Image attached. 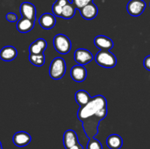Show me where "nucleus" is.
I'll return each instance as SVG.
<instances>
[{"label":"nucleus","mask_w":150,"mask_h":149,"mask_svg":"<svg viewBox=\"0 0 150 149\" xmlns=\"http://www.w3.org/2000/svg\"><path fill=\"white\" fill-rule=\"evenodd\" d=\"M104 108H107L106 99L102 95H97L92 98L90 102L83 107H80L78 111V118L81 121L98 113Z\"/></svg>","instance_id":"f257e3e1"},{"label":"nucleus","mask_w":150,"mask_h":149,"mask_svg":"<svg viewBox=\"0 0 150 149\" xmlns=\"http://www.w3.org/2000/svg\"><path fill=\"white\" fill-rule=\"evenodd\" d=\"M66 72V63L62 58H55L50 64L49 74L54 80H59Z\"/></svg>","instance_id":"f03ea898"},{"label":"nucleus","mask_w":150,"mask_h":149,"mask_svg":"<svg viewBox=\"0 0 150 149\" xmlns=\"http://www.w3.org/2000/svg\"><path fill=\"white\" fill-rule=\"evenodd\" d=\"M95 61L98 65L105 68H113L117 63V57L110 51H100L95 56Z\"/></svg>","instance_id":"7ed1b4c3"},{"label":"nucleus","mask_w":150,"mask_h":149,"mask_svg":"<svg viewBox=\"0 0 150 149\" xmlns=\"http://www.w3.org/2000/svg\"><path fill=\"white\" fill-rule=\"evenodd\" d=\"M54 46L58 53L61 54H67L71 50L72 44L70 39L66 35L59 34L54 38Z\"/></svg>","instance_id":"20e7f679"},{"label":"nucleus","mask_w":150,"mask_h":149,"mask_svg":"<svg viewBox=\"0 0 150 149\" xmlns=\"http://www.w3.org/2000/svg\"><path fill=\"white\" fill-rule=\"evenodd\" d=\"M146 8V3L143 0H130L127 5L129 14L133 17L141 15Z\"/></svg>","instance_id":"39448f33"},{"label":"nucleus","mask_w":150,"mask_h":149,"mask_svg":"<svg viewBox=\"0 0 150 149\" xmlns=\"http://www.w3.org/2000/svg\"><path fill=\"white\" fill-rule=\"evenodd\" d=\"M74 59L80 65L87 64L93 59V56L92 53L86 49L79 48L74 53Z\"/></svg>","instance_id":"423d86ee"},{"label":"nucleus","mask_w":150,"mask_h":149,"mask_svg":"<svg viewBox=\"0 0 150 149\" xmlns=\"http://www.w3.org/2000/svg\"><path fill=\"white\" fill-rule=\"evenodd\" d=\"M20 12L22 17L29 19L32 21L36 20V8L30 2H23L21 4Z\"/></svg>","instance_id":"0eeeda50"},{"label":"nucleus","mask_w":150,"mask_h":149,"mask_svg":"<svg viewBox=\"0 0 150 149\" xmlns=\"http://www.w3.org/2000/svg\"><path fill=\"white\" fill-rule=\"evenodd\" d=\"M94 43L100 51H109L114 47L112 39L104 35H98L94 39Z\"/></svg>","instance_id":"6e6552de"},{"label":"nucleus","mask_w":150,"mask_h":149,"mask_svg":"<svg viewBox=\"0 0 150 149\" xmlns=\"http://www.w3.org/2000/svg\"><path fill=\"white\" fill-rule=\"evenodd\" d=\"M32 140L30 134L26 131H18L13 135V142L18 147H24L30 143Z\"/></svg>","instance_id":"1a4fd4ad"},{"label":"nucleus","mask_w":150,"mask_h":149,"mask_svg":"<svg viewBox=\"0 0 150 149\" xmlns=\"http://www.w3.org/2000/svg\"><path fill=\"white\" fill-rule=\"evenodd\" d=\"M86 70L83 65H76L72 67L70 70V75L74 81L81 83L84 81L86 77Z\"/></svg>","instance_id":"9d476101"},{"label":"nucleus","mask_w":150,"mask_h":149,"mask_svg":"<svg viewBox=\"0 0 150 149\" xmlns=\"http://www.w3.org/2000/svg\"><path fill=\"white\" fill-rule=\"evenodd\" d=\"M79 139L77 134L73 129H68L64 133L63 135V144L65 149H69L75 145L78 144Z\"/></svg>","instance_id":"9b49d317"},{"label":"nucleus","mask_w":150,"mask_h":149,"mask_svg":"<svg viewBox=\"0 0 150 149\" xmlns=\"http://www.w3.org/2000/svg\"><path fill=\"white\" fill-rule=\"evenodd\" d=\"M39 23L42 29L46 30L52 29L56 24L55 15L51 13H44L39 18Z\"/></svg>","instance_id":"f8f14e48"},{"label":"nucleus","mask_w":150,"mask_h":149,"mask_svg":"<svg viewBox=\"0 0 150 149\" xmlns=\"http://www.w3.org/2000/svg\"><path fill=\"white\" fill-rule=\"evenodd\" d=\"M79 11L83 18L86 20H92L95 18L98 15V7L93 2H92L79 10Z\"/></svg>","instance_id":"ddd939ff"},{"label":"nucleus","mask_w":150,"mask_h":149,"mask_svg":"<svg viewBox=\"0 0 150 149\" xmlns=\"http://www.w3.org/2000/svg\"><path fill=\"white\" fill-rule=\"evenodd\" d=\"M47 48V42L43 38H39L29 46V54L43 53Z\"/></svg>","instance_id":"4468645a"},{"label":"nucleus","mask_w":150,"mask_h":149,"mask_svg":"<svg viewBox=\"0 0 150 149\" xmlns=\"http://www.w3.org/2000/svg\"><path fill=\"white\" fill-rule=\"evenodd\" d=\"M18 51L13 46H5L0 51V58L4 61H10L16 58Z\"/></svg>","instance_id":"2eb2a0df"},{"label":"nucleus","mask_w":150,"mask_h":149,"mask_svg":"<svg viewBox=\"0 0 150 149\" xmlns=\"http://www.w3.org/2000/svg\"><path fill=\"white\" fill-rule=\"evenodd\" d=\"M34 26H35V22L23 17L18 21L17 25H16L18 31L21 33H26V32H30L33 29Z\"/></svg>","instance_id":"dca6fc26"},{"label":"nucleus","mask_w":150,"mask_h":149,"mask_svg":"<svg viewBox=\"0 0 150 149\" xmlns=\"http://www.w3.org/2000/svg\"><path fill=\"white\" fill-rule=\"evenodd\" d=\"M106 144L110 149H120L123 145V140L118 134H113L108 137Z\"/></svg>","instance_id":"f3484780"},{"label":"nucleus","mask_w":150,"mask_h":149,"mask_svg":"<svg viewBox=\"0 0 150 149\" xmlns=\"http://www.w3.org/2000/svg\"><path fill=\"white\" fill-rule=\"evenodd\" d=\"M75 99L79 106L83 107L90 102L92 97L86 91L79 90L75 93Z\"/></svg>","instance_id":"a211bd4d"},{"label":"nucleus","mask_w":150,"mask_h":149,"mask_svg":"<svg viewBox=\"0 0 150 149\" xmlns=\"http://www.w3.org/2000/svg\"><path fill=\"white\" fill-rule=\"evenodd\" d=\"M76 8L74 7L72 3L69 2L68 4H66L62 9V13L61 18L64 19H70L75 15Z\"/></svg>","instance_id":"6ab92c4d"},{"label":"nucleus","mask_w":150,"mask_h":149,"mask_svg":"<svg viewBox=\"0 0 150 149\" xmlns=\"http://www.w3.org/2000/svg\"><path fill=\"white\" fill-rule=\"evenodd\" d=\"M29 58L30 62L37 67H42L45 64V58L44 53L29 54Z\"/></svg>","instance_id":"aec40b11"},{"label":"nucleus","mask_w":150,"mask_h":149,"mask_svg":"<svg viewBox=\"0 0 150 149\" xmlns=\"http://www.w3.org/2000/svg\"><path fill=\"white\" fill-rule=\"evenodd\" d=\"M86 149H103V146L100 142L94 137L89 140Z\"/></svg>","instance_id":"412c9836"},{"label":"nucleus","mask_w":150,"mask_h":149,"mask_svg":"<svg viewBox=\"0 0 150 149\" xmlns=\"http://www.w3.org/2000/svg\"><path fill=\"white\" fill-rule=\"evenodd\" d=\"M92 2H93V0H72V4L78 10H81Z\"/></svg>","instance_id":"4be33fe9"},{"label":"nucleus","mask_w":150,"mask_h":149,"mask_svg":"<svg viewBox=\"0 0 150 149\" xmlns=\"http://www.w3.org/2000/svg\"><path fill=\"white\" fill-rule=\"evenodd\" d=\"M62 9L63 7H62V6L59 5L58 4L54 2V4H53V7H52L53 14H54L55 16H57V17H61L62 13Z\"/></svg>","instance_id":"5701e85b"},{"label":"nucleus","mask_w":150,"mask_h":149,"mask_svg":"<svg viewBox=\"0 0 150 149\" xmlns=\"http://www.w3.org/2000/svg\"><path fill=\"white\" fill-rule=\"evenodd\" d=\"M6 19L8 20L9 22H11V23H14L16 22L18 20V16L16 13H9L6 15Z\"/></svg>","instance_id":"b1692460"},{"label":"nucleus","mask_w":150,"mask_h":149,"mask_svg":"<svg viewBox=\"0 0 150 149\" xmlns=\"http://www.w3.org/2000/svg\"><path fill=\"white\" fill-rule=\"evenodd\" d=\"M144 66L146 70L150 71V55L147 56L144 60Z\"/></svg>","instance_id":"393cba45"},{"label":"nucleus","mask_w":150,"mask_h":149,"mask_svg":"<svg viewBox=\"0 0 150 149\" xmlns=\"http://www.w3.org/2000/svg\"><path fill=\"white\" fill-rule=\"evenodd\" d=\"M55 2L57 3V4H58L59 5L62 6V7H64L66 4H68L69 1L68 0H57Z\"/></svg>","instance_id":"a878e982"},{"label":"nucleus","mask_w":150,"mask_h":149,"mask_svg":"<svg viewBox=\"0 0 150 149\" xmlns=\"http://www.w3.org/2000/svg\"><path fill=\"white\" fill-rule=\"evenodd\" d=\"M69 149H83V146L81 145L80 144V143H78V144H76V145H73V147H71V148H70Z\"/></svg>","instance_id":"bb28decb"},{"label":"nucleus","mask_w":150,"mask_h":149,"mask_svg":"<svg viewBox=\"0 0 150 149\" xmlns=\"http://www.w3.org/2000/svg\"><path fill=\"white\" fill-rule=\"evenodd\" d=\"M0 149H3V148H2V145H1V142H0Z\"/></svg>","instance_id":"cd10ccee"},{"label":"nucleus","mask_w":150,"mask_h":149,"mask_svg":"<svg viewBox=\"0 0 150 149\" xmlns=\"http://www.w3.org/2000/svg\"><path fill=\"white\" fill-rule=\"evenodd\" d=\"M149 5H150V4H149Z\"/></svg>","instance_id":"c85d7f7f"}]
</instances>
